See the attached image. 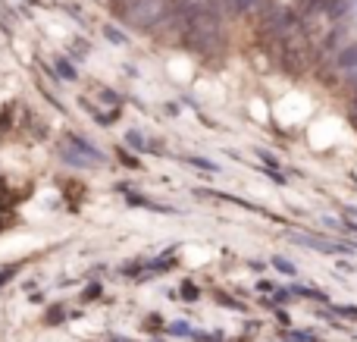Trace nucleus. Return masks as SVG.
Here are the masks:
<instances>
[{
  "instance_id": "f257e3e1",
  "label": "nucleus",
  "mask_w": 357,
  "mask_h": 342,
  "mask_svg": "<svg viewBox=\"0 0 357 342\" xmlns=\"http://www.w3.org/2000/svg\"><path fill=\"white\" fill-rule=\"evenodd\" d=\"M185 38H188L191 50L201 54H213L222 47V22L216 10H195L185 19Z\"/></svg>"
},
{
  "instance_id": "f03ea898",
  "label": "nucleus",
  "mask_w": 357,
  "mask_h": 342,
  "mask_svg": "<svg viewBox=\"0 0 357 342\" xmlns=\"http://www.w3.org/2000/svg\"><path fill=\"white\" fill-rule=\"evenodd\" d=\"M116 10L123 13L132 25H138V29H151V25H157L167 16V3H163V0H126Z\"/></svg>"
},
{
  "instance_id": "7ed1b4c3",
  "label": "nucleus",
  "mask_w": 357,
  "mask_h": 342,
  "mask_svg": "<svg viewBox=\"0 0 357 342\" xmlns=\"http://www.w3.org/2000/svg\"><path fill=\"white\" fill-rule=\"evenodd\" d=\"M335 66L342 69V73H357V44H348V47L339 50V57H335Z\"/></svg>"
},
{
  "instance_id": "20e7f679",
  "label": "nucleus",
  "mask_w": 357,
  "mask_h": 342,
  "mask_svg": "<svg viewBox=\"0 0 357 342\" xmlns=\"http://www.w3.org/2000/svg\"><path fill=\"white\" fill-rule=\"evenodd\" d=\"M232 3V10L235 13H248V10H254V6L260 3V0H229Z\"/></svg>"
},
{
  "instance_id": "39448f33",
  "label": "nucleus",
  "mask_w": 357,
  "mask_h": 342,
  "mask_svg": "<svg viewBox=\"0 0 357 342\" xmlns=\"http://www.w3.org/2000/svg\"><path fill=\"white\" fill-rule=\"evenodd\" d=\"M63 157H66L69 163H100V161H94V157H82V154H75V151H63Z\"/></svg>"
},
{
  "instance_id": "423d86ee",
  "label": "nucleus",
  "mask_w": 357,
  "mask_h": 342,
  "mask_svg": "<svg viewBox=\"0 0 357 342\" xmlns=\"http://www.w3.org/2000/svg\"><path fill=\"white\" fill-rule=\"evenodd\" d=\"M273 264H276V267L282 270V274H295V267H291L289 261H282V258H276V261H273Z\"/></svg>"
},
{
  "instance_id": "0eeeda50",
  "label": "nucleus",
  "mask_w": 357,
  "mask_h": 342,
  "mask_svg": "<svg viewBox=\"0 0 357 342\" xmlns=\"http://www.w3.org/2000/svg\"><path fill=\"white\" fill-rule=\"evenodd\" d=\"M60 69H63V75H66V79H75V69L69 66V63H60Z\"/></svg>"
},
{
  "instance_id": "6e6552de",
  "label": "nucleus",
  "mask_w": 357,
  "mask_h": 342,
  "mask_svg": "<svg viewBox=\"0 0 357 342\" xmlns=\"http://www.w3.org/2000/svg\"><path fill=\"white\" fill-rule=\"evenodd\" d=\"M107 38H110V41H126V38L119 35V31H113V29H107Z\"/></svg>"
},
{
  "instance_id": "1a4fd4ad",
  "label": "nucleus",
  "mask_w": 357,
  "mask_h": 342,
  "mask_svg": "<svg viewBox=\"0 0 357 342\" xmlns=\"http://www.w3.org/2000/svg\"><path fill=\"white\" fill-rule=\"evenodd\" d=\"M351 117H354V123H357V101L351 104Z\"/></svg>"
},
{
  "instance_id": "9d476101",
  "label": "nucleus",
  "mask_w": 357,
  "mask_h": 342,
  "mask_svg": "<svg viewBox=\"0 0 357 342\" xmlns=\"http://www.w3.org/2000/svg\"><path fill=\"white\" fill-rule=\"evenodd\" d=\"M351 82H354V85H357V73H351Z\"/></svg>"
}]
</instances>
